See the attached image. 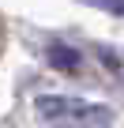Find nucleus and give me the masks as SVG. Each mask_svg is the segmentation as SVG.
<instances>
[{
    "label": "nucleus",
    "instance_id": "nucleus-2",
    "mask_svg": "<svg viewBox=\"0 0 124 128\" xmlns=\"http://www.w3.org/2000/svg\"><path fill=\"white\" fill-rule=\"evenodd\" d=\"M45 56H49L53 68H60V72H75L79 68V53L72 45H64V42H49L45 45Z\"/></svg>",
    "mask_w": 124,
    "mask_h": 128
},
{
    "label": "nucleus",
    "instance_id": "nucleus-1",
    "mask_svg": "<svg viewBox=\"0 0 124 128\" xmlns=\"http://www.w3.org/2000/svg\"><path fill=\"white\" fill-rule=\"evenodd\" d=\"M34 109H38V117L45 124H56V128H109L113 124L109 106L68 98V94H41L34 102Z\"/></svg>",
    "mask_w": 124,
    "mask_h": 128
},
{
    "label": "nucleus",
    "instance_id": "nucleus-3",
    "mask_svg": "<svg viewBox=\"0 0 124 128\" xmlns=\"http://www.w3.org/2000/svg\"><path fill=\"white\" fill-rule=\"evenodd\" d=\"M83 4H90L98 12H109V15H124V0H83Z\"/></svg>",
    "mask_w": 124,
    "mask_h": 128
}]
</instances>
